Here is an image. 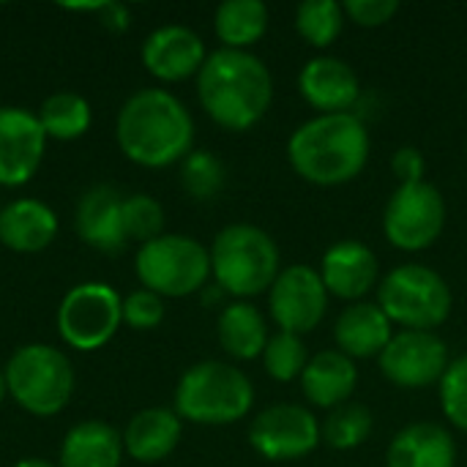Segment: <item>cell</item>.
<instances>
[{"mask_svg":"<svg viewBox=\"0 0 467 467\" xmlns=\"http://www.w3.org/2000/svg\"><path fill=\"white\" fill-rule=\"evenodd\" d=\"M115 140L131 164L161 170L194 150V118L170 90L142 88L118 109Z\"/></svg>","mask_w":467,"mask_h":467,"instance_id":"cell-1","label":"cell"},{"mask_svg":"<svg viewBox=\"0 0 467 467\" xmlns=\"http://www.w3.org/2000/svg\"><path fill=\"white\" fill-rule=\"evenodd\" d=\"M197 99L205 115L227 131H249L274 101L268 66L246 49H216L197 74Z\"/></svg>","mask_w":467,"mask_h":467,"instance_id":"cell-2","label":"cell"},{"mask_svg":"<svg viewBox=\"0 0 467 467\" xmlns=\"http://www.w3.org/2000/svg\"><path fill=\"white\" fill-rule=\"evenodd\" d=\"M369 148V131L358 115H317L293 131L287 159L306 183L342 186L361 175Z\"/></svg>","mask_w":467,"mask_h":467,"instance_id":"cell-3","label":"cell"},{"mask_svg":"<svg viewBox=\"0 0 467 467\" xmlns=\"http://www.w3.org/2000/svg\"><path fill=\"white\" fill-rule=\"evenodd\" d=\"M211 276L235 301L254 298L279 276L276 241L254 224H227L211 244Z\"/></svg>","mask_w":467,"mask_h":467,"instance_id":"cell-4","label":"cell"},{"mask_svg":"<svg viewBox=\"0 0 467 467\" xmlns=\"http://www.w3.org/2000/svg\"><path fill=\"white\" fill-rule=\"evenodd\" d=\"M252 405V380L238 367L224 361H200L181 375L172 410L181 421L224 427L249 416Z\"/></svg>","mask_w":467,"mask_h":467,"instance_id":"cell-5","label":"cell"},{"mask_svg":"<svg viewBox=\"0 0 467 467\" xmlns=\"http://www.w3.org/2000/svg\"><path fill=\"white\" fill-rule=\"evenodd\" d=\"M8 397L30 416H57L74 394V367L68 356L52 345H22L11 353L5 369Z\"/></svg>","mask_w":467,"mask_h":467,"instance_id":"cell-6","label":"cell"},{"mask_svg":"<svg viewBox=\"0 0 467 467\" xmlns=\"http://www.w3.org/2000/svg\"><path fill=\"white\" fill-rule=\"evenodd\" d=\"M134 274L161 298H186L208 287L211 252L192 235L164 233L137 249Z\"/></svg>","mask_w":467,"mask_h":467,"instance_id":"cell-7","label":"cell"},{"mask_svg":"<svg viewBox=\"0 0 467 467\" xmlns=\"http://www.w3.org/2000/svg\"><path fill=\"white\" fill-rule=\"evenodd\" d=\"M451 304L454 298L446 279L419 263L400 265L380 282L378 306L405 331H432L443 326L451 315Z\"/></svg>","mask_w":467,"mask_h":467,"instance_id":"cell-8","label":"cell"},{"mask_svg":"<svg viewBox=\"0 0 467 467\" xmlns=\"http://www.w3.org/2000/svg\"><path fill=\"white\" fill-rule=\"evenodd\" d=\"M57 334L71 350L93 353L123 326V298L104 282L74 285L57 306Z\"/></svg>","mask_w":467,"mask_h":467,"instance_id":"cell-9","label":"cell"},{"mask_svg":"<svg viewBox=\"0 0 467 467\" xmlns=\"http://www.w3.org/2000/svg\"><path fill=\"white\" fill-rule=\"evenodd\" d=\"M446 227V200L427 183H400L383 211V233L402 252L430 249Z\"/></svg>","mask_w":467,"mask_h":467,"instance_id":"cell-10","label":"cell"},{"mask_svg":"<svg viewBox=\"0 0 467 467\" xmlns=\"http://www.w3.org/2000/svg\"><path fill=\"white\" fill-rule=\"evenodd\" d=\"M268 306L279 331L301 337L317 328L328 309V290L320 279V271L306 263L279 271L268 293Z\"/></svg>","mask_w":467,"mask_h":467,"instance_id":"cell-11","label":"cell"},{"mask_svg":"<svg viewBox=\"0 0 467 467\" xmlns=\"http://www.w3.org/2000/svg\"><path fill=\"white\" fill-rule=\"evenodd\" d=\"M317 419L301 405H274L254 416L249 427L252 449L271 462H290L312 454L320 443Z\"/></svg>","mask_w":467,"mask_h":467,"instance_id":"cell-12","label":"cell"},{"mask_svg":"<svg viewBox=\"0 0 467 467\" xmlns=\"http://www.w3.org/2000/svg\"><path fill=\"white\" fill-rule=\"evenodd\" d=\"M449 364V348L435 331H400L380 353V372L400 389L441 383Z\"/></svg>","mask_w":467,"mask_h":467,"instance_id":"cell-13","label":"cell"},{"mask_svg":"<svg viewBox=\"0 0 467 467\" xmlns=\"http://www.w3.org/2000/svg\"><path fill=\"white\" fill-rule=\"evenodd\" d=\"M47 153V134L33 109L0 107V186L19 189L36 178Z\"/></svg>","mask_w":467,"mask_h":467,"instance_id":"cell-14","label":"cell"},{"mask_svg":"<svg viewBox=\"0 0 467 467\" xmlns=\"http://www.w3.org/2000/svg\"><path fill=\"white\" fill-rule=\"evenodd\" d=\"M140 57L145 71L159 82H183L200 74L208 55L202 38L192 27L164 25L142 41Z\"/></svg>","mask_w":467,"mask_h":467,"instance_id":"cell-15","label":"cell"},{"mask_svg":"<svg viewBox=\"0 0 467 467\" xmlns=\"http://www.w3.org/2000/svg\"><path fill=\"white\" fill-rule=\"evenodd\" d=\"M123 200L126 197L109 183L88 189L74 211V230L79 241L104 254L123 252L129 244L123 230Z\"/></svg>","mask_w":467,"mask_h":467,"instance_id":"cell-16","label":"cell"},{"mask_svg":"<svg viewBox=\"0 0 467 467\" xmlns=\"http://www.w3.org/2000/svg\"><path fill=\"white\" fill-rule=\"evenodd\" d=\"M298 90L309 107L320 109V115H339L350 112V107L358 101L361 82L345 60L320 55L301 68Z\"/></svg>","mask_w":467,"mask_h":467,"instance_id":"cell-17","label":"cell"},{"mask_svg":"<svg viewBox=\"0 0 467 467\" xmlns=\"http://www.w3.org/2000/svg\"><path fill=\"white\" fill-rule=\"evenodd\" d=\"M378 257L361 241L345 238L323 254L320 279L328 296H337L342 301L358 304V298H364L378 285Z\"/></svg>","mask_w":467,"mask_h":467,"instance_id":"cell-18","label":"cell"},{"mask_svg":"<svg viewBox=\"0 0 467 467\" xmlns=\"http://www.w3.org/2000/svg\"><path fill=\"white\" fill-rule=\"evenodd\" d=\"M57 235V213L33 197H19L3 205L0 211V246L19 252V254H36L44 252Z\"/></svg>","mask_w":467,"mask_h":467,"instance_id":"cell-19","label":"cell"},{"mask_svg":"<svg viewBox=\"0 0 467 467\" xmlns=\"http://www.w3.org/2000/svg\"><path fill=\"white\" fill-rule=\"evenodd\" d=\"M181 432H183V424L175 410L145 408L129 419L120 435H123V449L134 462L156 465L178 449Z\"/></svg>","mask_w":467,"mask_h":467,"instance_id":"cell-20","label":"cell"},{"mask_svg":"<svg viewBox=\"0 0 467 467\" xmlns=\"http://www.w3.org/2000/svg\"><path fill=\"white\" fill-rule=\"evenodd\" d=\"M358 386V369L350 356L342 350H320L309 358L304 375H301V389L304 397L323 410H334L345 405Z\"/></svg>","mask_w":467,"mask_h":467,"instance_id":"cell-21","label":"cell"},{"mask_svg":"<svg viewBox=\"0 0 467 467\" xmlns=\"http://www.w3.org/2000/svg\"><path fill=\"white\" fill-rule=\"evenodd\" d=\"M457 465V446L454 438L432 421L410 424L394 435L386 467H454Z\"/></svg>","mask_w":467,"mask_h":467,"instance_id":"cell-22","label":"cell"},{"mask_svg":"<svg viewBox=\"0 0 467 467\" xmlns=\"http://www.w3.org/2000/svg\"><path fill=\"white\" fill-rule=\"evenodd\" d=\"M123 435L104 421L74 424L57 451V467H120Z\"/></svg>","mask_w":467,"mask_h":467,"instance_id":"cell-23","label":"cell"},{"mask_svg":"<svg viewBox=\"0 0 467 467\" xmlns=\"http://www.w3.org/2000/svg\"><path fill=\"white\" fill-rule=\"evenodd\" d=\"M391 320L386 317V312L378 304H350L334 326V337L337 345L345 356L350 358H372L380 356L386 350V345L391 342L394 331H391Z\"/></svg>","mask_w":467,"mask_h":467,"instance_id":"cell-24","label":"cell"},{"mask_svg":"<svg viewBox=\"0 0 467 467\" xmlns=\"http://www.w3.org/2000/svg\"><path fill=\"white\" fill-rule=\"evenodd\" d=\"M216 337L222 350L238 361L260 358L271 339L263 312L249 301H230L222 306L216 320Z\"/></svg>","mask_w":467,"mask_h":467,"instance_id":"cell-25","label":"cell"},{"mask_svg":"<svg viewBox=\"0 0 467 467\" xmlns=\"http://www.w3.org/2000/svg\"><path fill=\"white\" fill-rule=\"evenodd\" d=\"M216 38L224 49H246L268 30V8L263 0H224L213 14Z\"/></svg>","mask_w":467,"mask_h":467,"instance_id":"cell-26","label":"cell"},{"mask_svg":"<svg viewBox=\"0 0 467 467\" xmlns=\"http://www.w3.org/2000/svg\"><path fill=\"white\" fill-rule=\"evenodd\" d=\"M36 115L44 126L47 140H57V142L79 140L93 123L90 101L71 90H57V93L47 96Z\"/></svg>","mask_w":467,"mask_h":467,"instance_id":"cell-27","label":"cell"},{"mask_svg":"<svg viewBox=\"0 0 467 467\" xmlns=\"http://www.w3.org/2000/svg\"><path fill=\"white\" fill-rule=\"evenodd\" d=\"M372 427H375V419L367 405L345 402L328 413L326 424L320 427V438L326 441V446L337 451H350L372 435Z\"/></svg>","mask_w":467,"mask_h":467,"instance_id":"cell-28","label":"cell"},{"mask_svg":"<svg viewBox=\"0 0 467 467\" xmlns=\"http://www.w3.org/2000/svg\"><path fill=\"white\" fill-rule=\"evenodd\" d=\"M345 11L337 0H306L296 11V30L312 47H328L342 33Z\"/></svg>","mask_w":467,"mask_h":467,"instance_id":"cell-29","label":"cell"},{"mask_svg":"<svg viewBox=\"0 0 467 467\" xmlns=\"http://www.w3.org/2000/svg\"><path fill=\"white\" fill-rule=\"evenodd\" d=\"M263 364L274 380L293 383L296 378L304 375V369L309 364V353H306L304 339L298 334H287V331L274 334L263 350Z\"/></svg>","mask_w":467,"mask_h":467,"instance_id":"cell-30","label":"cell"},{"mask_svg":"<svg viewBox=\"0 0 467 467\" xmlns=\"http://www.w3.org/2000/svg\"><path fill=\"white\" fill-rule=\"evenodd\" d=\"M181 186L194 200H213L224 186V167L211 150H192L181 161Z\"/></svg>","mask_w":467,"mask_h":467,"instance_id":"cell-31","label":"cell"},{"mask_svg":"<svg viewBox=\"0 0 467 467\" xmlns=\"http://www.w3.org/2000/svg\"><path fill=\"white\" fill-rule=\"evenodd\" d=\"M123 230L140 246L164 235V208L150 194H129L123 200Z\"/></svg>","mask_w":467,"mask_h":467,"instance_id":"cell-32","label":"cell"},{"mask_svg":"<svg viewBox=\"0 0 467 467\" xmlns=\"http://www.w3.org/2000/svg\"><path fill=\"white\" fill-rule=\"evenodd\" d=\"M441 408L457 430L467 432V356L451 361L441 378Z\"/></svg>","mask_w":467,"mask_h":467,"instance_id":"cell-33","label":"cell"},{"mask_svg":"<svg viewBox=\"0 0 467 467\" xmlns=\"http://www.w3.org/2000/svg\"><path fill=\"white\" fill-rule=\"evenodd\" d=\"M164 320V298L140 287L123 298V326L134 331H153Z\"/></svg>","mask_w":467,"mask_h":467,"instance_id":"cell-34","label":"cell"},{"mask_svg":"<svg viewBox=\"0 0 467 467\" xmlns=\"http://www.w3.org/2000/svg\"><path fill=\"white\" fill-rule=\"evenodd\" d=\"M342 11L361 27H380L400 11L397 0H348Z\"/></svg>","mask_w":467,"mask_h":467,"instance_id":"cell-35","label":"cell"},{"mask_svg":"<svg viewBox=\"0 0 467 467\" xmlns=\"http://www.w3.org/2000/svg\"><path fill=\"white\" fill-rule=\"evenodd\" d=\"M391 170H394V175L400 178V183H419V181H424L427 161H424V156H421L419 148L405 145V148H400V150L394 153Z\"/></svg>","mask_w":467,"mask_h":467,"instance_id":"cell-36","label":"cell"},{"mask_svg":"<svg viewBox=\"0 0 467 467\" xmlns=\"http://www.w3.org/2000/svg\"><path fill=\"white\" fill-rule=\"evenodd\" d=\"M101 22L107 30H115V33H123L131 22V14L126 11V5L120 3H104L101 8Z\"/></svg>","mask_w":467,"mask_h":467,"instance_id":"cell-37","label":"cell"},{"mask_svg":"<svg viewBox=\"0 0 467 467\" xmlns=\"http://www.w3.org/2000/svg\"><path fill=\"white\" fill-rule=\"evenodd\" d=\"M14 467H57V465H52V462H47V460H38V457H27V460H19Z\"/></svg>","mask_w":467,"mask_h":467,"instance_id":"cell-38","label":"cell"},{"mask_svg":"<svg viewBox=\"0 0 467 467\" xmlns=\"http://www.w3.org/2000/svg\"><path fill=\"white\" fill-rule=\"evenodd\" d=\"M8 400V386H5V375H3V369H0V405Z\"/></svg>","mask_w":467,"mask_h":467,"instance_id":"cell-39","label":"cell"}]
</instances>
